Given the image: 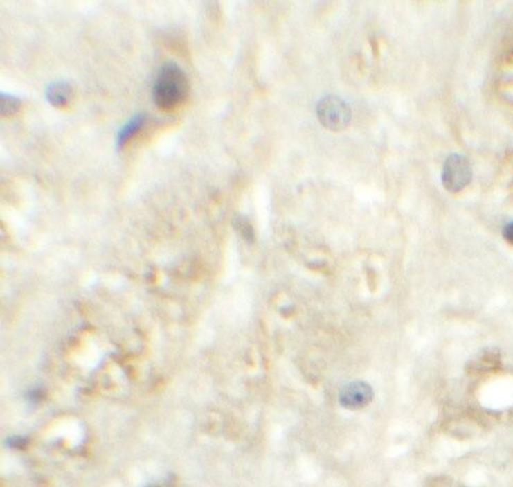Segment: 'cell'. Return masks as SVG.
<instances>
[{
    "instance_id": "cell-1",
    "label": "cell",
    "mask_w": 513,
    "mask_h": 487,
    "mask_svg": "<svg viewBox=\"0 0 513 487\" xmlns=\"http://www.w3.org/2000/svg\"><path fill=\"white\" fill-rule=\"evenodd\" d=\"M190 93L188 76L178 64L168 62L159 71L152 97L154 105L162 111H172L186 101Z\"/></svg>"
},
{
    "instance_id": "cell-2",
    "label": "cell",
    "mask_w": 513,
    "mask_h": 487,
    "mask_svg": "<svg viewBox=\"0 0 513 487\" xmlns=\"http://www.w3.org/2000/svg\"><path fill=\"white\" fill-rule=\"evenodd\" d=\"M317 117L324 128L331 131L345 130L352 119V111L340 97L329 95L317 105Z\"/></svg>"
},
{
    "instance_id": "cell-3",
    "label": "cell",
    "mask_w": 513,
    "mask_h": 487,
    "mask_svg": "<svg viewBox=\"0 0 513 487\" xmlns=\"http://www.w3.org/2000/svg\"><path fill=\"white\" fill-rule=\"evenodd\" d=\"M472 179V167L465 157L452 154L443 167L442 184L449 192L457 193L468 186Z\"/></svg>"
},
{
    "instance_id": "cell-4",
    "label": "cell",
    "mask_w": 513,
    "mask_h": 487,
    "mask_svg": "<svg viewBox=\"0 0 513 487\" xmlns=\"http://www.w3.org/2000/svg\"><path fill=\"white\" fill-rule=\"evenodd\" d=\"M373 389L363 381H354L342 387L339 401L342 407L349 409H359L367 407L373 399Z\"/></svg>"
},
{
    "instance_id": "cell-5",
    "label": "cell",
    "mask_w": 513,
    "mask_h": 487,
    "mask_svg": "<svg viewBox=\"0 0 513 487\" xmlns=\"http://www.w3.org/2000/svg\"><path fill=\"white\" fill-rule=\"evenodd\" d=\"M73 95V87L66 81H55L46 87V99L55 108L67 107Z\"/></svg>"
},
{
    "instance_id": "cell-6",
    "label": "cell",
    "mask_w": 513,
    "mask_h": 487,
    "mask_svg": "<svg viewBox=\"0 0 513 487\" xmlns=\"http://www.w3.org/2000/svg\"><path fill=\"white\" fill-rule=\"evenodd\" d=\"M146 119L147 116L144 113H137L121 127L117 134L116 146L118 150L125 148V146L138 134L139 131L142 130L144 127Z\"/></svg>"
},
{
    "instance_id": "cell-7",
    "label": "cell",
    "mask_w": 513,
    "mask_h": 487,
    "mask_svg": "<svg viewBox=\"0 0 513 487\" xmlns=\"http://www.w3.org/2000/svg\"><path fill=\"white\" fill-rule=\"evenodd\" d=\"M21 101L19 97L14 95L1 93L0 95V113L5 118L14 116L21 110Z\"/></svg>"
},
{
    "instance_id": "cell-8",
    "label": "cell",
    "mask_w": 513,
    "mask_h": 487,
    "mask_svg": "<svg viewBox=\"0 0 513 487\" xmlns=\"http://www.w3.org/2000/svg\"><path fill=\"white\" fill-rule=\"evenodd\" d=\"M233 224H234V228H235L238 234H240V236H242L246 242H248L249 244H252V242H254V238H255V236H254L253 227L250 224L248 218H246L242 215L236 216V218H234Z\"/></svg>"
},
{
    "instance_id": "cell-9",
    "label": "cell",
    "mask_w": 513,
    "mask_h": 487,
    "mask_svg": "<svg viewBox=\"0 0 513 487\" xmlns=\"http://www.w3.org/2000/svg\"><path fill=\"white\" fill-rule=\"evenodd\" d=\"M503 236H504V238L507 242H510V244H512L513 245V222H509V224L505 227L504 231H503Z\"/></svg>"
}]
</instances>
